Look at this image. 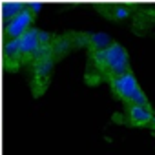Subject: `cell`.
<instances>
[{"instance_id":"obj_1","label":"cell","mask_w":155,"mask_h":155,"mask_svg":"<svg viewBox=\"0 0 155 155\" xmlns=\"http://www.w3.org/2000/svg\"><path fill=\"white\" fill-rule=\"evenodd\" d=\"M110 86L113 90V93L126 104H135V106H144V108H151L148 102L146 93L142 91V88L139 86L135 75L130 71H126L124 75L119 77H110Z\"/></svg>"},{"instance_id":"obj_2","label":"cell","mask_w":155,"mask_h":155,"mask_svg":"<svg viewBox=\"0 0 155 155\" xmlns=\"http://www.w3.org/2000/svg\"><path fill=\"white\" fill-rule=\"evenodd\" d=\"M102 71L110 77H119L124 75L126 71H130V60H128V51L117 44L111 42L106 49H104V66Z\"/></svg>"},{"instance_id":"obj_3","label":"cell","mask_w":155,"mask_h":155,"mask_svg":"<svg viewBox=\"0 0 155 155\" xmlns=\"http://www.w3.org/2000/svg\"><path fill=\"white\" fill-rule=\"evenodd\" d=\"M33 20H35V17L28 11V8H26V4H24V9L18 11L13 18H9V20L6 22L4 31H6L8 38H18V37H22L28 29H31Z\"/></svg>"},{"instance_id":"obj_4","label":"cell","mask_w":155,"mask_h":155,"mask_svg":"<svg viewBox=\"0 0 155 155\" xmlns=\"http://www.w3.org/2000/svg\"><path fill=\"white\" fill-rule=\"evenodd\" d=\"M40 40H38V29L31 28L28 29L22 37H18V48H20V58H33L35 51L40 48Z\"/></svg>"},{"instance_id":"obj_5","label":"cell","mask_w":155,"mask_h":155,"mask_svg":"<svg viewBox=\"0 0 155 155\" xmlns=\"http://www.w3.org/2000/svg\"><path fill=\"white\" fill-rule=\"evenodd\" d=\"M126 117H128V122L133 126H146V124H150L153 111H151V108L128 104L126 106Z\"/></svg>"},{"instance_id":"obj_6","label":"cell","mask_w":155,"mask_h":155,"mask_svg":"<svg viewBox=\"0 0 155 155\" xmlns=\"http://www.w3.org/2000/svg\"><path fill=\"white\" fill-rule=\"evenodd\" d=\"M53 68H55V58L53 57H46V58L35 60L33 62V73H35L37 82L46 84L48 79L51 77V73H53Z\"/></svg>"},{"instance_id":"obj_7","label":"cell","mask_w":155,"mask_h":155,"mask_svg":"<svg viewBox=\"0 0 155 155\" xmlns=\"http://www.w3.org/2000/svg\"><path fill=\"white\" fill-rule=\"evenodd\" d=\"M73 44H75V40H73L71 37H60V38H57V40H53V42H51L53 58H57V57H62V55L69 53V51H71V48H73Z\"/></svg>"},{"instance_id":"obj_8","label":"cell","mask_w":155,"mask_h":155,"mask_svg":"<svg viewBox=\"0 0 155 155\" xmlns=\"http://www.w3.org/2000/svg\"><path fill=\"white\" fill-rule=\"evenodd\" d=\"M113 40L110 38V35L106 33H93V35H88V44L91 46L93 51H102L106 49Z\"/></svg>"},{"instance_id":"obj_9","label":"cell","mask_w":155,"mask_h":155,"mask_svg":"<svg viewBox=\"0 0 155 155\" xmlns=\"http://www.w3.org/2000/svg\"><path fill=\"white\" fill-rule=\"evenodd\" d=\"M6 60H18L20 58V48H18V38H8V42L2 48Z\"/></svg>"},{"instance_id":"obj_10","label":"cell","mask_w":155,"mask_h":155,"mask_svg":"<svg viewBox=\"0 0 155 155\" xmlns=\"http://www.w3.org/2000/svg\"><path fill=\"white\" fill-rule=\"evenodd\" d=\"M22 9H24V4H20V2H4L2 6H0V15H2L4 22H8L9 18H13Z\"/></svg>"},{"instance_id":"obj_11","label":"cell","mask_w":155,"mask_h":155,"mask_svg":"<svg viewBox=\"0 0 155 155\" xmlns=\"http://www.w3.org/2000/svg\"><path fill=\"white\" fill-rule=\"evenodd\" d=\"M113 18H117V20H124V18H128L130 15H131V11H130V8L128 6H113Z\"/></svg>"},{"instance_id":"obj_12","label":"cell","mask_w":155,"mask_h":155,"mask_svg":"<svg viewBox=\"0 0 155 155\" xmlns=\"http://www.w3.org/2000/svg\"><path fill=\"white\" fill-rule=\"evenodd\" d=\"M26 8H28V11H29L33 17H37V13L42 11V4H26Z\"/></svg>"},{"instance_id":"obj_13","label":"cell","mask_w":155,"mask_h":155,"mask_svg":"<svg viewBox=\"0 0 155 155\" xmlns=\"http://www.w3.org/2000/svg\"><path fill=\"white\" fill-rule=\"evenodd\" d=\"M148 126H151V128H155V115L151 117V120H150V124H148Z\"/></svg>"}]
</instances>
